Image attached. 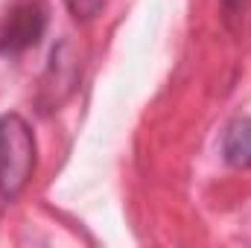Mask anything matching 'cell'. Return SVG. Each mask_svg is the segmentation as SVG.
Returning <instances> with one entry per match:
<instances>
[{"mask_svg": "<svg viewBox=\"0 0 251 248\" xmlns=\"http://www.w3.org/2000/svg\"><path fill=\"white\" fill-rule=\"evenodd\" d=\"M35 134L21 114L0 117V196L6 201L18 198L35 173Z\"/></svg>", "mask_w": 251, "mask_h": 248, "instance_id": "cell-1", "label": "cell"}, {"mask_svg": "<svg viewBox=\"0 0 251 248\" xmlns=\"http://www.w3.org/2000/svg\"><path fill=\"white\" fill-rule=\"evenodd\" d=\"M64 6H67V12L76 18V21H91V18H97L100 12H102V6H105V0H62Z\"/></svg>", "mask_w": 251, "mask_h": 248, "instance_id": "cell-4", "label": "cell"}, {"mask_svg": "<svg viewBox=\"0 0 251 248\" xmlns=\"http://www.w3.org/2000/svg\"><path fill=\"white\" fill-rule=\"evenodd\" d=\"M222 155L231 167L251 170V117H240L228 125L222 137Z\"/></svg>", "mask_w": 251, "mask_h": 248, "instance_id": "cell-3", "label": "cell"}, {"mask_svg": "<svg viewBox=\"0 0 251 248\" xmlns=\"http://www.w3.org/2000/svg\"><path fill=\"white\" fill-rule=\"evenodd\" d=\"M50 24L47 0H12L0 15V56H21L32 50Z\"/></svg>", "mask_w": 251, "mask_h": 248, "instance_id": "cell-2", "label": "cell"}, {"mask_svg": "<svg viewBox=\"0 0 251 248\" xmlns=\"http://www.w3.org/2000/svg\"><path fill=\"white\" fill-rule=\"evenodd\" d=\"M222 6H225V12H228V18H234V15H237V9L243 6V0H222Z\"/></svg>", "mask_w": 251, "mask_h": 248, "instance_id": "cell-5", "label": "cell"}]
</instances>
